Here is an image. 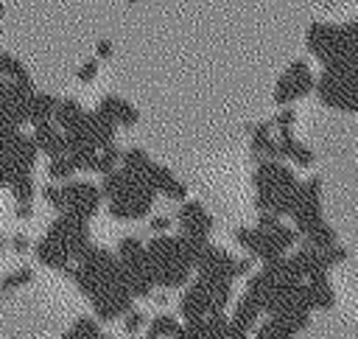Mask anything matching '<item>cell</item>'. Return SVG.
I'll return each mask as SVG.
<instances>
[{"instance_id":"1","label":"cell","mask_w":358,"mask_h":339,"mask_svg":"<svg viewBox=\"0 0 358 339\" xmlns=\"http://www.w3.org/2000/svg\"><path fill=\"white\" fill-rule=\"evenodd\" d=\"M313 90L324 106L347 115H358V67L347 56L324 64Z\"/></svg>"},{"instance_id":"2","label":"cell","mask_w":358,"mask_h":339,"mask_svg":"<svg viewBox=\"0 0 358 339\" xmlns=\"http://www.w3.org/2000/svg\"><path fill=\"white\" fill-rule=\"evenodd\" d=\"M252 185H255V207H257V213H274L277 199L282 193H288L291 188H296L299 179L282 160H257L255 162V174H252Z\"/></svg>"},{"instance_id":"3","label":"cell","mask_w":358,"mask_h":339,"mask_svg":"<svg viewBox=\"0 0 358 339\" xmlns=\"http://www.w3.org/2000/svg\"><path fill=\"white\" fill-rule=\"evenodd\" d=\"M313 84H316V76L310 73L308 62L305 59H294L277 78L274 84V104L280 106H291L294 101L305 98L313 92Z\"/></svg>"},{"instance_id":"4","label":"cell","mask_w":358,"mask_h":339,"mask_svg":"<svg viewBox=\"0 0 358 339\" xmlns=\"http://www.w3.org/2000/svg\"><path fill=\"white\" fill-rule=\"evenodd\" d=\"M176 221H179V233L182 235H190V238H210V233L215 227V219L196 199H182L179 202Z\"/></svg>"},{"instance_id":"5","label":"cell","mask_w":358,"mask_h":339,"mask_svg":"<svg viewBox=\"0 0 358 339\" xmlns=\"http://www.w3.org/2000/svg\"><path fill=\"white\" fill-rule=\"evenodd\" d=\"M143 179L148 182V188H151L154 193H162V196L171 199V202L187 199V185L179 182V179L171 174V168H165L162 162H148L145 171H143Z\"/></svg>"},{"instance_id":"6","label":"cell","mask_w":358,"mask_h":339,"mask_svg":"<svg viewBox=\"0 0 358 339\" xmlns=\"http://www.w3.org/2000/svg\"><path fill=\"white\" fill-rule=\"evenodd\" d=\"M235 241H238L241 249L252 252V258H257L260 263H268V261H277L280 255H285V252H282L263 230H257V227H238V230H235Z\"/></svg>"},{"instance_id":"7","label":"cell","mask_w":358,"mask_h":339,"mask_svg":"<svg viewBox=\"0 0 358 339\" xmlns=\"http://www.w3.org/2000/svg\"><path fill=\"white\" fill-rule=\"evenodd\" d=\"M271 129L274 123L271 120H260V123H249L246 132H249V151L257 160H282L280 157V148H277V140L271 137Z\"/></svg>"},{"instance_id":"8","label":"cell","mask_w":358,"mask_h":339,"mask_svg":"<svg viewBox=\"0 0 358 339\" xmlns=\"http://www.w3.org/2000/svg\"><path fill=\"white\" fill-rule=\"evenodd\" d=\"M210 311H213L210 289L201 280H193L185 289V294L179 297V314H182V319H199V317H207Z\"/></svg>"},{"instance_id":"9","label":"cell","mask_w":358,"mask_h":339,"mask_svg":"<svg viewBox=\"0 0 358 339\" xmlns=\"http://www.w3.org/2000/svg\"><path fill=\"white\" fill-rule=\"evenodd\" d=\"M95 112H98L103 120H109L112 126H134V123L140 120V112H137L129 101H123V98H117V95H103Z\"/></svg>"},{"instance_id":"10","label":"cell","mask_w":358,"mask_h":339,"mask_svg":"<svg viewBox=\"0 0 358 339\" xmlns=\"http://www.w3.org/2000/svg\"><path fill=\"white\" fill-rule=\"evenodd\" d=\"M277 148H280L282 160H291L299 168H310L316 162V154L302 140H296L291 129H277Z\"/></svg>"},{"instance_id":"11","label":"cell","mask_w":358,"mask_h":339,"mask_svg":"<svg viewBox=\"0 0 358 339\" xmlns=\"http://www.w3.org/2000/svg\"><path fill=\"white\" fill-rule=\"evenodd\" d=\"M305 297H308L310 311H327L336 305V291H333V283L327 275L308 277L305 280Z\"/></svg>"},{"instance_id":"12","label":"cell","mask_w":358,"mask_h":339,"mask_svg":"<svg viewBox=\"0 0 358 339\" xmlns=\"http://www.w3.org/2000/svg\"><path fill=\"white\" fill-rule=\"evenodd\" d=\"M291 258H294V263H296V269L302 272V277H305V280H308V277H316V275H327V272H330V263L324 261V255H322L319 249H313V247L302 244V241H299V247H296V252H294Z\"/></svg>"},{"instance_id":"13","label":"cell","mask_w":358,"mask_h":339,"mask_svg":"<svg viewBox=\"0 0 358 339\" xmlns=\"http://www.w3.org/2000/svg\"><path fill=\"white\" fill-rule=\"evenodd\" d=\"M263 317V311H260V305H257V300L255 297H249V294H243L241 300H238V305H235V311H232V317H229V322L235 325V328H241V331H255V325H257V319Z\"/></svg>"},{"instance_id":"14","label":"cell","mask_w":358,"mask_h":339,"mask_svg":"<svg viewBox=\"0 0 358 339\" xmlns=\"http://www.w3.org/2000/svg\"><path fill=\"white\" fill-rule=\"evenodd\" d=\"M299 241L322 252V249H327L330 244H336V241H338V235H336V230H333V227H330L327 221H322V224H319V227H313L310 233H305V235H299Z\"/></svg>"},{"instance_id":"15","label":"cell","mask_w":358,"mask_h":339,"mask_svg":"<svg viewBox=\"0 0 358 339\" xmlns=\"http://www.w3.org/2000/svg\"><path fill=\"white\" fill-rule=\"evenodd\" d=\"M179 328H182V322H179L173 314H157V317L148 322V336H151V339H171Z\"/></svg>"},{"instance_id":"16","label":"cell","mask_w":358,"mask_h":339,"mask_svg":"<svg viewBox=\"0 0 358 339\" xmlns=\"http://www.w3.org/2000/svg\"><path fill=\"white\" fill-rule=\"evenodd\" d=\"M148 162H151V157H148L145 148H137V146H134V148L120 151V168H126V171H131V174H143Z\"/></svg>"},{"instance_id":"17","label":"cell","mask_w":358,"mask_h":339,"mask_svg":"<svg viewBox=\"0 0 358 339\" xmlns=\"http://www.w3.org/2000/svg\"><path fill=\"white\" fill-rule=\"evenodd\" d=\"M257 230H260V227H257ZM263 233H266V235H268V238H271V241H274V244H277V247H280L282 252H285V249H291V247H294V244L299 241L296 230H291L288 224H282V219H280V221H277L274 227L263 230Z\"/></svg>"},{"instance_id":"18","label":"cell","mask_w":358,"mask_h":339,"mask_svg":"<svg viewBox=\"0 0 358 339\" xmlns=\"http://www.w3.org/2000/svg\"><path fill=\"white\" fill-rule=\"evenodd\" d=\"M255 339H294V336L285 331V325L280 319L268 317L260 325H255Z\"/></svg>"},{"instance_id":"19","label":"cell","mask_w":358,"mask_h":339,"mask_svg":"<svg viewBox=\"0 0 358 339\" xmlns=\"http://www.w3.org/2000/svg\"><path fill=\"white\" fill-rule=\"evenodd\" d=\"M101 331H98V322L95 319H90V317H81L78 322H76V328H73V336L76 339H95Z\"/></svg>"},{"instance_id":"20","label":"cell","mask_w":358,"mask_h":339,"mask_svg":"<svg viewBox=\"0 0 358 339\" xmlns=\"http://www.w3.org/2000/svg\"><path fill=\"white\" fill-rule=\"evenodd\" d=\"M322 255H324V261H327L330 266H336V263H344V261L350 258V249L336 241V244H330L327 249H322Z\"/></svg>"},{"instance_id":"21","label":"cell","mask_w":358,"mask_h":339,"mask_svg":"<svg viewBox=\"0 0 358 339\" xmlns=\"http://www.w3.org/2000/svg\"><path fill=\"white\" fill-rule=\"evenodd\" d=\"M274 129H294V123H296V112H294V106H282L277 115H274Z\"/></svg>"},{"instance_id":"22","label":"cell","mask_w":358,"mask_h":339,"mask_svg":"<svg viewBox=\"0 0 358 339\" xmlns=\"http://www.w3.org/2000/svg\"><path fill=\"white\" fill-rule=\"evenodd\" d=\"M143 325H145V314H143V311H126V322H123V328H126L129 336H134Z\"/></svg>"},{"instance_id":"23","label":"cell","mask_w":358,"mask_h":339,"mask_svg":"<svg viewBox=\"0 0 358 339\" xmlns=\"http://www.w3.org/2000/svg\"><path fill=\"white\" fill-rule=\"evenodd\" d=\"M95 73H98V59H87V62L78 67V78H81V81H92Z\"/></svg>"},{"instance_id":"24","label":"cell","mask_w":358,"mask_h":339,"mask_svg":"<svg viewBox=\"0 0 358 339\" xmlns=\"http://www.w3.org/2000/svg\"><path fill=\"white\" fill-rule=\"evenodd\" d=\"M171 227H173V219H171V216H154V219H151V230H154L157 235H159V233H168Z\"/></svg>"},{"instance_id":"25","label":"cell","mask_w":358,"mask_h":339,"mask_svg":"<svg viewBox=\"0 0 358 339\" xmlns=\"http://www.w3.org/2000/svg\"><path fill=\"white\" fill-rule=\"evenodd\" d=\"M252 266H255V258H241L235 263V275L238 277H246V275H252Z\"/></svg>"},{"instance_id":"26","label":"cell","mask_w":358,"mask_h":339,"mask_svg":"<svg viewBox=\"0 0 358 339\" xmlns=\"http://www.w3.org/2000/svg\"><path fill=\"white\" fill-rule=\"evenodd\" d=\"M95 50H98V59H109V56H112V42H109V39H101Z\"/></svg>"},{"instance_id":"27","label":"cell","mask_w":358,"mask_h":339,"mask_svg":"<svg viewBox=\"0 0 358 339\" xmlns=\"http://www.w3.org/2000/svg\"><path fill=\"white\" fill-rule=\"evenodd\" d=\"M154 303H159V305H165V303H168V294H165V289H162L159 294H154Z\"/></svg>"},{"instance_id":"28","label":"cell","mask_w":358,"mask_h":339,"mask_svg":"<svg viewBox=\"0 0 358 339\" xmlns=\"http://www.w3.org/2000/svg\"><path fill=\"white\" fill-rule=\"evenodd\" d=\"M95 339H109V336H101V333H98V336H95Z\"/></svg>"},{"instance_id":"29","label":"cell","mask_w":358,"mask_h":339,"mask_svg":"<svg viewBox=\"0 0 358 339\" xmlns=\"http://www.w3.org/2000/svg\"><path fill=\"white\" fill-rule=\"evenodd\" d=\"M0 14H3V6H0Z\"/></svg>"},{"instance_id":"30","label":"cell","mask_w":358,"mask_h":339,"mask_svg":"<svg viewBox=\"0 0 358 339\" xmlns=\"http://www.w3.org/2000/svg\"><path fill=\"white\" fill-rule=\"evenodd\" d=\"M145 339H151V336H145Z\"/></svg>"}]
</instances>
